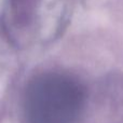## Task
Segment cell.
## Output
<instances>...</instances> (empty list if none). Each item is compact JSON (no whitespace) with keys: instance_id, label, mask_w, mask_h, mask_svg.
Instances as JSON below:
<instances>
[{"instance_id":"6da1fadb","label":"cell","mask_w":123,"mask_h":123,"mask_svg":"<svg viewBox=\"0 0 123 123\" xmlns=\"http://www.w3.org/2000/svg\"><path fill=\"white\" fill-rule=\"evenodd\" d=\"M28 109L39 121L63 122L79 108L82 91L76 79L62 72H45L32 79L27 89Z\"/></svg>"}]
</instances>
